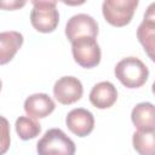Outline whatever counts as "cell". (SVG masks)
Wrapping results in <instances>:
<instances>
[{
	"label": "cell",
	"instance_id": "6da1fadb",
	"mask_svg": "<svg viewBox=\"0 0 155 155\" xmlns=\"http://www.w3.org/2000/svg\"><path fill=\"white\" fill-rule=\"evenodd\" d=\"M115 76L128 88H138L143 86L149 76V69L137 57L122 58L115 67Z\"/></svg>",
	"mask_w": 155,
	"mask_h": 155
},
{
	"label": "cell",
	"instance_id": "7a4b0ae2",
	"mask_svg": "<svg viewBox=\"0 0 155 155\" xmlns=\"http://www.w3.org/2000/svg\"><path fill=\"white\" fill-rule=\"evenodd\" d=\"M75 143L61 130L50 128L36 144L39 155H74Z\"/></svg>",
	"mask_w": 155,
	"mask_h": 155
},
{
	"label": "cell",
	"instance_id": "3957f363",
	"mask_svg": "<svg viewBox=\"0 0 155 155\" xmlns=\"http://www.w3.org/2000/svg\"><path fill=\"white\" fill-rule=\"evenodd\" d=\"M33 10L30 12L31 25L41 33L53 31L59 22V13L56 1L33 0Z\"/></svg>",
	"mask_w": 155,
	"mask_h": 155
},
{
	"label": "cell",
	"instance_id": "277c9868",
	"mask_svg": "<svg viewBox=\"0 0 155 155\" xmlns=\"http://www.w3.org/2000/svg\"><path fill=\"white\" fill-rule=\"evenodd\" d=\"M138 6V0H105L102 4V12L105 21L114 27L128 24Z\"/></svg>",
	"mask_w": 155,
	"mask_h": 155
},
{
	"label": "cell",
	"instance_id": "5b68a950",
	"mask_svg": "<svg viewBox=\"0 0 155 155\" xmlns=\"http://www.w3.org/2000/svg\"><path fill=\"white\" fill-rule=\"evenodd\" d=\"M74 61L82 68H93L101 62V47L96 39L80 38L71 42Z\"/></svg>",
	"mask_w": 155,
	"mask_h": 155
},
{
	"label": "cell",
	"instance_id": "8992f818",
	"mask_svg": "<svg viewBox=\"0 0 155 155\" xmlns=\"http://www.w3.org/2000/svg\"><path fill=\"white\" fill-rule=\"evenodd\" d=\"M65 35L71 42L80 38L94 39L98 35V24L92 16L78 13L68 19L65 24Z\"/></svg>",
	"mask_w": 155,
	"mask_h": 155
},
{
	"label": "cell",
	"instance_id": "52a82bcc",
	"mask_svg": "<svg viewBox=\"0 0 155 155\" xmlns=\"http://www.w3.org/2000/svg\"><path fill=\"white\" fill-rule=\"evenodd\" d=\"M84 93L81 81L74 76H63L53 86V94L61 104H71L78 102Z\"/></svg>",
	"mask_w": 155,
	"mask_h": 155
},
{
	"label": "cell",
	"instance_id": "ba28073f",
	"mask_svg": "<svg viewBox=\"0 0 155 155\" xmlns=\"http://www.w3.org/2000/svg\"><path fill=\"white\" fill-rule=\"evenodd\" d=\"M65 124L74 134L79 137H86L93 131L94 117L90 110L85 108H75L68 113Z\"/></svg>",
	"mask_w": 155,
	"mask_h": 155
},
{
	"label": "cell",
	"instance_id": "9c48e42d",
	"mask_svg": "<svg viewBox=\"0 0 155 155\" xmlns=\"http://www.w3.org/2000/svg\"><path fill=\"white\" fill-rule=\"evenodd\" d=\"M154 6L151 4L148 7L147 13L144 15V19L139 24L137 29V38L139 42L143 45L144 50L147 51L150 59L154 61V50H155V15H154Z\"/></svg>",
	"mask_w": 155,
	"mask_h": 155
},
{
	"label": "cell",
	"instance_id": "30bf717a",
	"mask_svg": "<svg viewBox=\"0 0 155 155\" xmlns=\"http://www.w3.org/2000/svg\"><path fill=\"white\" fill-rule=\"evenodd\" d=\"M56 108L53 99L46 93H34L24 101V111L29 117L42 119L48 116Z\"/></svg>",
	"mask_w": 155,
	"mask_h": 155
},
{
	"label": "cell",
	"instance_id": "8fae6325",
	"mask_svg": "<svg viewBox=\"0 0 155 155\" xmlns=\"http://www.w3.org/2000/svg\"><path fill=\"white\" fill-rule=\"evenodd\" d=\"M117 99V90L109 81L96 84L90 92V102L98 109L110 108Z\"/></svg>",
	"mask_w": 155,
	"mask_h": 155
},
{
	"label": "cell",
	"instance_id": "7c38bea8",
	"mask_svg": "<svg viewBox=\"0 0 155 155\" xmlns=\"http://www.w3.org/2000/svg\"><path fill=\"white\" fill-rule=\"evenodd\" d=\"M133 125L138 131H154L155 130V111L150 102L138 103L131 113Z\"/></svg>",
	"mask_w": 155,
	"mask_h": 155
},
{
	"label": "cell",
	"instance_id": "4fadbf2b",
	"mask_svg": "<svg viewBox=\"0 0 155 155\" xmlns=\"http://www.w3.org/2000/svg\"><path fill=\"white\" fill-rule=\"evenodd\" d=\"M23 44V35L18 31L0 33V65L8 63Z\"/></svg>",
	"mask_w": 155,
	"mask_h": 155
},
{
	"label": "cell",
	"instance_id": "5bb4252c",
	"mask_svg": "<svg viewBox=\"0 0 155 155\" xmlns=\"http://www.w3.org/2000/svg\"><path fill=\"white\" fill-rule=\"evenodd\" d=\"M154 131H137L133 133L132 143L139 155H155Z\"/></svg>",
	"mask_w": 155,
	"mask_h": 155
},
{
	"label": "cell",
	"instance_id": "9a60e30c",
	"mask_svg": "<svg viewBox=\"0 0 155 155\" xmlns=\"http://www.w3.org/2000/svg\"><path fill=\"white\" fill-rule=\"evenodd\" d=\"M15 126H16L17 134L23 140L35 138L36 136H39V133L41 131V125L38 121H35L33 117H29V116H19L16 120Z\"/></svg>",
	"mask_w": 155,
	"mask_h": 155
},
{
	"label": "cell",
	"instance_id": "2e32d148",
	"mask_svg": "<svg viewBox=\"0 0 155 155\" xmlns=\"http://www.w3.org/2000/svg\"><path fill=\"white\" fill-rule=\"evenodd\" d=\"M10 124L6 117L0 115V155H4L10 148Z\"/></svg>",
	"mask_w": 155,
	"mask_h": 155
},
{
	"label": "cell",
	"instance_id": "e0dca14e",
	"mask_svg": "<svg viewBox=\"0 0 155 155\" xmlns=\"http://www.w3.org/2000/svg\"><path fill=\"white\" fill-rule=\"evenodd\" d=\"M25 5V1H17V0H11V1H0V7L5 10H16Z\"/></svg>",
	"mask_w": 155,
	"mask_h": 155
},
{
	"label": "cell",
	"instance_id": "ac0fdd59",
	"mask_svg": "<svg viewBox=\"0 0 155 155\" xmlns=\"http://www.w3.org/2000/svg\"><path fill=\"white\" fill-rule=\"evenodd\" d=\"M1 87H2V82H1V80H0V91H1Z\"/></svg>",
	"mask_w": 155,
	"mask_h": 155
}]
</instances>
